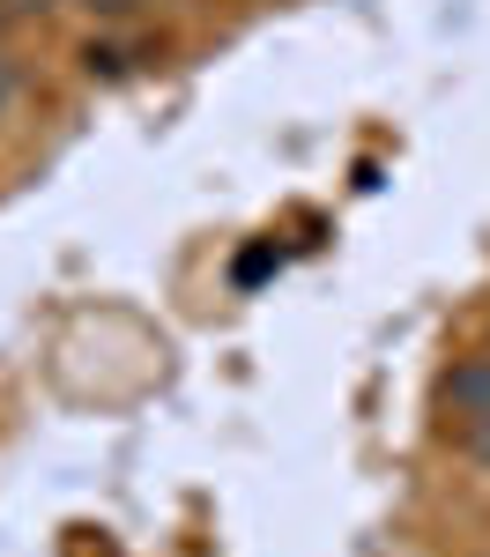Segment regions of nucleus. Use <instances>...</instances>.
Here are the masks:
<instances>
[{
    "mask_svg": "<svg viewBox=\"0 0 490 557\" xmlns=\"http://www.w3.org/2000/svg\"><path fill=\"white\" fill-rule=\"evenodd\" d=\"M445 401H453L461 417H490V357H468V364L445 380Z\"/></svg>",
    "mask_w": 490,
    "mask_h": 557,
    "instance_id": "1",
    "label": "nucleus"
},
{
    "mask_svg": "<svg viewBox=\"0 0 490 557\" xmlns=\"http://www.w3.org/2000/svg\"><path fill=\"white\" fill-rule=\"evenodd\" d=\"M453 446L476 461V469H490V417H461V431H453Z\"/></svg>",
    "mask_w": 490,
    "mask_h": 557,
    "instance_id": "2",
    "label": "nucleus"
},
{
    "mask_svg": "<svg viewBox=\"0 0 490 557\" xmlns=\"http://www.w3.org/2000/svg\"><path fill=\"white\" fill-rule=\"evenodd\" d=\"M15 89H23V75H15V60L0 52V120H8V104H15Z\"/></svg>",
    "mask_w": 490,
    "mask_h": 557,
    "instance_id": "3",
    "label": "nucleus"
},
{
    "mask_svg": "<svg viewBox=\"0 0 490 557\" xmlns=\"http://www.w3.org/2000/svg\"><path fill=\"white\" fill-rule=\"evenodd\" d=\"M8 8H15V15H52L60 0H8Z\"/></svg>",
    "mask_w": 490,
    "mask_h": 557,
    "instance_id": "4",
    "label": "nucleus"
},
{
    "mask_svg": "<svg viewBox=\"0 0 490 557\" xmlns=\"http://www.w3.org/2000/svg\"><path fill=\"white\" fill-rule=\"evenodd\" d=\"M83 8H97V15H127L134 0H83Z\"/></svg>",
    "mask_w": 490,
    "mask_h": 557,
    "instance_id": "5",
    "label": "nucleus"
}]
</instances>
